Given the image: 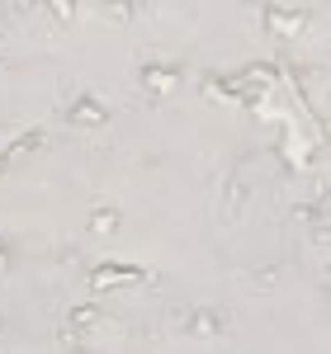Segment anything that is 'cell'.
<instances>
[{"label": "cell", "instance_id": "6", "mask_svg": "<svg viewBox=\"0 0 331 354\" xmlns=\"http://www.w3.org/2000/svg\"><path fill=\"white\" fill-rule=\"evenodd\" d=\"M90 236H114L118 227H123V213L114 208V203H100V208H90Z\"/></svg>", "mask_w": 331, "mask_h": 354}, {"label": "cell", "instance_id": "4", "mask_svg": "<svg viewBox=\"0 0 331 354\" xmlns=\"http://www.w3.org/2000/svg\"><path fill=\"white\" fill-rule=\"evenodd\" d=\"M265 28H279V33H303L307 28V10L298 5H265Z\"/></svg>", "mask_w": 331, "mask_h": 354}, {"label": "cell", "instance_id": "12", "mask_svg": "<svg viewBox=\"0 0 331 354\" xmlns=\"http://www.w3.org/2000/svg\"><path fill=\"white\" fill-rule=\"evenodd\" d=\"M5 165H10V156H5V151H0V175H5Z\"/></svg>", "mask_w": 331, "mask_h": 354}, {"label": "cell", "instance_id": "10", "mask_svg": "<svg viewBox=\"0 0 331 354\" xmlns=\"http://www.w3.org/2000/svg\"><path fill=\"white\" fill-rule=\"evenodd\" d=\"M5 260H10V245H5V241H0V265H5Z\"/></svg>", "mask_w": 331, "mask_h": 354}, {"label": "cell", "instance_id": "8", "mask_svg": "<svg viewBox=\"0 0 331 354\" xmlns=\"http://www.w3.org/2000/svg\"><path fill=\"white\" fill-rule=\"evenodd\" d=\"M95 326H100V312H95V307H71V312H66V340L90 335Z\"/></svg>", "mask_w": 331, "mask_h": 354}, {"label": "cell", "instance_id": "5", "mask_svg": "<svg viewBox=\"0 0 331 354\" xmlns=\"http://www.w3.org/2000/svg\"><path fill=\"white\" fill-rule=\"evenodd\" d=\"M142 85H147V95H170L175 85H180V66H166V62H147L142 66Z\"/></svg>", "mask_w": 331, "mask_h": 354}, {"label": "cell", "instance_id": "11", "mask_svg": "<svg viewBox=\"0 0 331 354\" xmlns=\"http://www.w3.org/2000/svg\"><path fill=\"white\" fill-rule=\"evenodd\" d=\"M66 354H90V350H85V345H71V350H66Z\"/></svg>", "mask_w": 331, "mask_h": 354}, {"label": "cell", "instance_id": "1", "mask_svg": "<svg viewBox=\"0 0 331 354\" xmlns=\"http://www.w3.org/2000/svg\"><path fill=\"white\" fill-rule=\"evenodd\" d=\"M175 330L194 335V340H218V335L232 330V317L218 312V307H190V312H175Z\"/></svg>", "mask_w": 331, "mask_h": 354}, {"label": "cell", "instance_id": "2", "mask_svg": "<svg viewBox=\"0 0 331 354\" xmlns=\"http://www.w3.org/2000/svg\"><path fill=\"white\" fill-rule=\"evenodd\" d=\"M156 274L142 270V265H100L90 274V288L95 293H109V288H128V283H152Z\"/></svg>", "mask_w": 331, "mask_h": 354}, {"label": "cell", "instance_id": "3", "mask_svg": "<svg viewBox=\"0 0 331 354\" xmlns=\"http://www.w3.org/2000/svg\"><path fill=\"white\" fill-rule=\"evenodd\" d=\"M66 118H71V123H90V128H105V123H109V104H100V100L85 90V95H76V100L66 104Z\"/></svg>", "mask_w": 331, "mask_h": 354}, {"label": "cell", "instance_id": "9", "mask_svg": "<svg viewBox=\"0 0 331 354\" xmlns=\"http://www.w3.org/2000/svg\"><path fill=\"white\" fill-rule=\"evenodd\" d=\"M38 147H48V137H43V133H38V128H33V133L15 137V142H10V147H5V156H10V161H15V156H19V151H38Z\"/></svg>", "mask_w": 331, "mask_h": 354}, {"label": "cell", "instance_id": "7", "mask_svg": "<svg viewBox=\"0 0 331 354\" xmlns=\"http://www.w3.org/2000/svg\"><path fill=\"white\" fill-rule=\"evenodd\" d=\"M222 208H227V218H237V213L247 208V180H242V170H227V185H222Z\"/></svg>", "mask_w": 331, "mask_h": 354}]
</instances>
